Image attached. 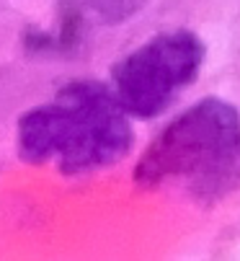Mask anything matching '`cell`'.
<instances>
[{
	"label": "cell",
	"mask_w": 240,
	"mask_h": 261,
	"mask_svg": "<svg viewBox=\"0 0 240 261\" xmlns=\"http://www.w3.org/2000/svg\"><path fill=\"white\" fill-rule=\"evenodd\" d=\"M129 111L96 81H72L18 122V155L67 176L119 163L132 147Z\"/></svg>",
	"instance_id": "cell-1"
},
{
	"label": "cell",
	"mask_w": 240,
	"mask_h": 261,
	"mask_svg": "<svg viewBox=\"0 0 240 261\" xmlns=\"http://www.w3.org/2000/svg\"><path fill=\"white\" fill-rule=\"evenodd\" d=\"M142 186H178L199 202L240 189V114L222 98H204L176 117L137 163Z\"/></svg>",
	"instance_id": "cell-2"
},
{
	"label": "cell",
	"mask_w": 240,
	"mask_h": 261,
	"mask_svg": "<svg viewBox=\"0 0 240 261\" xmlns=\"http://www.w3.org/2000/svg\"><path fill=\"white\" fill-rule=\"evenodd\" d=\"M204 65V44L196 34L176 29L157 34L127 57L111 72V91L129 117L152 119L194 83Z\"/></svg>",
	"instance_id": "cell-3"
},
{
	"label": "cell",
	"mask_w": 240,
	"mask_h": 261,
	"mask_svg": "<svg viewBox=\"0 0 240 261\" xmlns=\"http://www.w3.org/2000/svg\"><path fill=\"white\" fill-rule=\"evenodd\" d=\"M88 3L103 21H127L140 11L145 0H88Z\"/></svg>",
	"instance_id": "cell-4"
}]
</instances>
